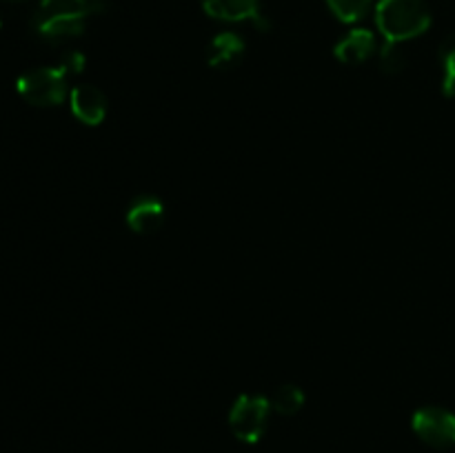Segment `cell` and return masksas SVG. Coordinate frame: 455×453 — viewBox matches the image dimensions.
I'll return each instance as SVG.
<instances>
[{
	"label": "cell",
	"instance_id": "obj_1",
	"mask_svg": "<svg viewBox=\"0 0 455 453\" xmlns=\"http://www.w3.org/2000/svg\"><path fill=\"white\" fill-rule=\"evenodd\" d=\"M376 25L385 40L404 43L418 38L431 27V9L425 0H380Z\"/></svg>",
	"mask_w": 455,
	"mask_h": 453
},
{
	"label": "cell",
	"instance_id": "obj_2",
	"mask_svg": "<svg viewBox=\"0 0 455 453\" xmlns=\"http://www.w3.org/2000/svg\"><path fill=\"white\" fill-rule=\"evenodd\" d=\"M89 13V0H40L34 29L49 43H62L83 34Z\"/></svg>",
	"mask_w": 455,
	"mask_h": 453
},
{
	"label": "cell",
	"instance_id": "obj_3",
	"mask_svg": "<svg viewBox=\"0 0 455 453\" xmlns=\"http://www.w3.org/2000/svg\"><path fill=\"white\" fill-rule=\"evenodd\" d=\"M16 87L29 105L56 107L67 98V74L62 67H38L25 71Z\"/></svg>",
	"mask_w": 455,
	"mask_h": 453
},
{
	"label": "cell",
	"instance_id": "obj_4",
	"mask_svg": "<svg viewBox=\"0 0 455 453\" xmlns=\"http://www.w3.org/2000/svg\"><path fill=\"white\" fill-rule=\"evenodd\" d=\"M271 402L265 395L244 393L234 402L229 411V426L240 442L256 444L265 435Z\"/></svg>",
	"mask_w": 455,
	"mask_h": 453
},
{
	"label": "cell",
	"instance_id": "obj_5",
	"mask_svg": "<svg viewBox=\"0 0 455 453\" xmlns=\"http://www.w3.org/2000/svg\"><path fill=\"white\" fill-rule=\"evenodd\" d=\"M411 426L418 438L435 449L455 444V413L443 407H422L413 413Z\"/></svg>",
	"mask_w": 455,
	"mask_h": 453
},
{
	"label": "cell",
	"instance_id": "obj_6",
	"mask_svg": "<svg viewBox=\"0 0 455 453\" xmlns=\"http://www.w3.org/2000/svg\"><path fill=\"white\" fill-rule=\"evenodd\" d=\"M69 105L76 118L83 124H89V127L100 124L107 115L105 93L93 87V84H78V87L71 89Z\"/></svg>",
	"mask_w": 455,
	"mask_h": 453
},
{
	"label": "cell",
	"instance_id": "obj_7",
	"mask_svg": "<svg viewBox=\"0 0 455 453\" xmlns=\"http://www.w3.org/2000/svg\"><path fill=\"white\" fill-rule=\"evenodd\" d=\"M204 12L216 20L243 22L253 20L260 29H267V20L260 16V0H203Z\"/></svg>",
	"mask_w": 455,
	"mask_h": 453
},
{
	"label": "cell",
	"instance_id": "obj_8",
	"mask_svg": "<svg viewBox=\"0 0 455 453\" xmlns=\"http://www.w3.org/2000/svg\"><path fill=\"white\" fill-rule=\"evenodd\" d=\"M164 207L154 195H140L133 200L127 209V225L129 229L140 235H151L163 226Z\"/></svg>",
	"mask_w": 455,
	"mask_h": 453
},
{
	"label": "cell",
	"instance_id": "obj_9",
	"mask_svg": "<svg viewBox=\"0 0 455 453\" xmlns=\"http://www.w3.org/2000/svg\"><path fill=\"white\" fill-rule=\"evenodd\" d=\"M376 52V36L369 29H354L333 47V53L345 65H360Z\"/></svg>",
	"mask_w": 455,
	"mask_h": 453
},
{
	"label": "cell",
	"instance_id": "obj_10",
	"mask_svg": "<svg viewBox=\"0 0 455 453\" xmlns=\"http://www.w3.org/2000/svg\"><path fill=\"white\" fill-rule=\"evenodd\" d=\"M243 53H244L243 36L234 34V31H222V34H218L216 38L209 43L207 62H209V67L225 69V67L235 65Z\"/></svg>",
	"mask_w": 455,
	"mask_h": 453
},
{
	"label": "cell",
	"instance_id": "obj_11",
	"mask_svg": "<svg viewBox=\"0 0 455 453\" xmlns=\"http://www.w3.org/2000/svg\"><path fill=\"white\" fill-rule=\"evenodd\" d=\"M269 402H271V409L278 411L280 416H296V413L302 409V404H305V393H302L300 386L283 385L274 391Z\"/></svg>",
	"mask_w": 455,
	"mask_h": 453
},
{
	"label": "cell",
	"instance_id": "obj_12",
	"mask_svg": "<svg viewBox=\"0 0 455 453\" xmlns=\"http://www.w3.org/2000/svg\"><path fill=\"white\" fill-rule=\"evenodd\" d=\"M440 62H443V93L455 96V34L447 36L440 44Z\"/></svg>",
	"mask_w": 455,
	"mask_h": 453
},
{
	"label": "cell",
	"instance_id": "obj_13",
	"mask_svg": "<svg viewBox=\"0 0 455 453\" xmlns=\"http://www.w3.org/2000/svg\"><path fill=\"white\" fill-rule=\"evenodd\" d=\"M333 16L342 22H358L371 9V0H327Z\"/></svg>",
	"mask_w": 455,
	"mask_h": 453
},
{
	"label": "cell",
	"instance_id": "obj_14",
	"mask_svg": "<svg viewBox=\"0 0 455 453\" xmlns=\"http://www.w3.org/2000/svg\"><path fill=\"white\" fill-rule=\"evenodd\" d=\"M407 65V56L400 49V43H389L387 40L385 47L380 49V67L385 74H400Z\"/></svg>",
	"mask_w": 455,
	"mask_h": 453
},
{
	"label": "cell",
	"instance_id": "obj_15",
	"mask_svg": "<svg viewBox=\"0 0 455 453\" xmlns=\"http://www.w3.org/2000/svg\"><path fill=\"white\" fill-rule=\"evenodd\" d=\"M84 60H87V58H84L83 52H78V49H69V52L62 56V62L58 67H62L67 76L80 74V71L84 69Z\"/></svg>",
	"mask_w": 455,
	"mask_h": 453
}]
</instances>
